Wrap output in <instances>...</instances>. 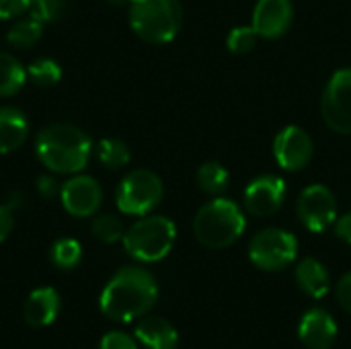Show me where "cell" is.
Wrapping results in <instances>:
<instances>
[{"mask_svg": "<svg viewBox=\"0 0 351 349\" xmlns=\"http://www.w3.org/2000/svg\"><path fill=\"white\" fill-rule=\"evenodd\" d=\"M313 140L308 136L306 130L298 128V125H288L284 128L274 142V156L278 160V165L284 171H302L308 167L311 158H313Z\"/></svg>", "mask_w": 351, "mask_h": 349, "instance_id": "obj_10", "label": "cell"}, {"mask_svg": "<svg viewBox=\"0 0 351 349\" xmlns=\"http://www.w3.org/2000/svg\"><path fill=\"white\" fill-rule=\"evenodd\" d=\"M298 241L284 228H265L249 245V259L263 272H282L296 261Z\"/></svg>", "mask_w": 351, "mask_h": 349, "instance_id": "obj_7", "label": "cell"}, {"mask_svg": "<svg viewBox=\"0 0 351 349\" xmlns=\"http://www.w3.org/2000/svg\"><path fill=\"white\" fill-rule=\"evenodd\" d=\"M12 226H14L12 208L0 204V243H4L8 239V234L12 232Z\"/></svg>", "mask_w": 351, "mask_h": 349, "instance_id": "obj_31", "label": "cell"}, {"mask_svg": "<svg viewBox=\"0 0 351 349\" xmlns=\"http://www.w3.org/2000/svg\"><path fill=\"white\" fill-rule=\"evenodd\" d=\"M136 339L148 349H177L179 333L162 317H142L136 325Z\"/></svg>", "mask_w": 351, "mask_h": 349, "instance_id": "obj_16", "label": "cell"}, {"mask_svg": "<svg viewBox=\"0 0 351 349\" xmlns=\"http://www.w3.org/2000/svg\"><path fill=\"white\" fill-rule=\"evenodd\" d=\"M49 257L58 269H74L82 259V247L76 239H58L51 245Z\"/></svg>", "mask_w": 351, "mask_h": 349, "instance_id": "obj_23", "label": "cell"}, {"mask_svg": "<svg viewBox=\"0 0 351 349\" xmlns=\"http://www.w3.org/2000/svg\"><path fill=\"white\" fill-rule=\"evenodd\" d=\"M60 200L70 216L88 218L99 210L103 202V189L88 175H74L62 185Z\"/></svg>", "mask_w": 351, "mask_h": 349, "instance_id": "obj_11", "label": "cell"}, {"mask_svg": "<svg viewBox=\"0 0 351 349\" xmlns=\"http://www.w3.org/2000/svg\"><path fill=\"white\" fill-rule=\"evenodd\" d=\"M97 158L107 169H121L130 163L132 154L125 142L117 138H103L97 144Z\"/></svg>", "mask_w": 351, "mask_h": 349, "instance_id": "obj_22", "label": "cell"}, {"mask_svg": "<svg viewBox=\"0 0 351 349\" xmlns=\"http://www.w3.org/2000/svg\"><path fill=\"white\" fill-rule=\"evenodd\" d=\"M177 239V226L165 216H142L123 234V249L142 263L165 259Z\"/></svg>", "mask_w": 351, "mask_h": 349, "instance_id": "obj_5", "label": "cell"}, {"mask_svg": "<svg viewBox=\"0 0 351 349\" xmlns=\"http://www.w3.org/2000/svg\"><path fill=\"white\" fill-rule=\"evenodd\" d=\"M60 189H62V185L53 179V177H47V175H43V177H39V181H37V191L43 195V197H53V195H60Z\"/></svg>", "mask_w": 351, "mask_h": 349, "instance_id": "obj_32", "label": "cell"}, {"mask_svg": "<svg viewBox=\"0 0 351 349\" xmlns=\"http://www.w3.org/2000/svg\"><path fill=\"white\" fill-rule=\"evenodd\" d=\"M29 12V0H0V19H14Z\"/></svg>", "mask_w": 351, "mask_h": 349, "instance_id": "obj_29", "label": "cell"}, {"mask_svg": "<svg viewBox=\"0 0 351 349\" xmlns=\"http://www.w3.org/2000/svg\"><path fill=\"white\" fill-rule=\"evenodd\" d=\"M109 4H115V6H125V4H130L132 0H107Z\"/></svg>", "mask_w": 351, "mask_h": 349, "instance_id": "obj_34", "label": "cell"}, {"mask_svg": "<svg viewBox=\"0 0 351 349\" xmlns=\"http://www.w3.org/2000/svg\"><path fill=\"white\" fill-rule=\"evenodd\" d=\"M60 315V294L53 288H37L23 306V317L31 327H49Z\"/></svg>", "mask_w": 351, "mask_h": 349, "instance_id": "obj_15", "label": "cell"}, {"mask_svg": "<svg viewBox=\"0 0 351 349\" xmlns=\"http://www.w3.org/2000/svg\"><path fill=\"white\" fill-rule=\"evenodd\" d=\"M298 337L308 349H331L337 339V325L327 311L313 309L302 317Z\"/></svg>", "mask_w": 351, "mask_h": 349, "instance_id": "obj_14", "label": "cell"}, {"mask_svg": "<svg viewBox=\"0 0 351 349\" xmlns=\"http://www.w3.org/2000/svg\"><path fill=\"white\" fill-rule=\"evenodd\" d=\"M321 113L333 132L343 136L351 134V68H341L329 78L321 101Z\"/></svg>", "mask_w": 351, "mask_h": 349, "instance_id": "obj_8", "label": "cell"}, {"mask_svg": "<svg viewBox=\"0 0 351 349\" xmlns=\"http://www.w3.org/2000/svg\"><path fill=\"white\" fill-rule=\"evenodd\" d=\"M337 300L346 313L351 315V274H346L337 284Z\"/></svg>", "mask_w": 351, "mask_h": 349, "instance_id": "obj_30", "label": "cell"}, {"mask_svg": "<svg viewBox=\"0 0 351 349\" xmlns=\"http://www.w3.org/2000/svg\"><path fill=\"white\" fill-rule=\"evenodd\" d=\"M296 282H298L300 290L315 300L325 298L329 294V288H331V278H329L327 267L313 257H306L298 263Z\"/></svg>", "mask_w": 351, "mask_h": 349, "instance_id": "obj_18", "label": "cell"}, {"mask_svg": "<svg viewBox=\"0 0 351 349\" xmlns=\"http://www.w3.org/2000/svg\"><path fill=\"white\" fill-rule=\"evenodd\" d=\"M130 25L134 33L154 45L169 43L183 25V8L179 0H132Z\"/></svg>", "mask_w": 351, "mask_h": 349, "instance_id": "obj_4", "label": "cell"}, {"mask_svg": "<svg viewBox=\"0 0 351 349\" xmlns=\"http://www.w3.org/2000/svg\"><path fill=\"white\" fill-rule=\"evenodd\" d=\"M41 33H43V23L33 19V16H27V19L16 21L10 27V31L6 35V41L10 45H14V47H19V49H27V47H33L39 41Z\"/></svg>", "mask_w": 351, "mask_h": 349, "instance_id": "obj_21", "label": "cell"}, {"mask_svg": "<svg viewBox=\"0 0 351 349\" xmlns=\"http://www.w3.org/2000/svg\"><path fill=\"white\" fill-rule=\"evenodd\" d=\"M90 230H93V234L99 241H103L107 245L117 243V241H123V234H125L123 222L117 216H113V214H101V216H97L93 220V224H90Z\"/></svg>", "mask_w": 351, "mask_h": 349, "instance_id": "obj_24", "label": "cell"}, {"mask_svg": "<svg viewBox=\"0 0 351 349\" xmlns=\"http://www.w3.org/2000/svg\"><path fill=\"white\" fill-rule=\"evenodd\" d=\"M64 6L66 0H29V16L41 23H51L62 16Z\"/></svg>", "mask_w": 351, "mask_h": 349, "instance_id": "obj_27", "label": "cell"}, {"mask_svg": "<svg viewBox=\"0 0 351 349\" xmlns=\"http://www.w3.org/2000/svg\"><path fill=\"white\" fill-rule=\"evenodd\" d=\"M245 208L257 218H267L276 214L286 200V183L276 175H261L253 179L245 189Z\"/></svg>", "mask_w": 351, "mask_h": 349, "instance_id": "obj_12", "label": "cell"}, {"mask_svg": "<svg viewBox=\"0 0 351 349\" xmlns=\"http://www.w3.org/2000/svg\"><path fill=\"white\" fill-rule=\"evenodd\" d=\"M195 181L202 191H206L210 195H220L222 191H226V187L230 183V175L220 163H204L197 169Z\"/></svg>", "mask_w": 351, "mask_h": 349, "instance_id": "obj_20", "label": "cell"}, {"mask_svg": "<svg viewBox=\"0 0 351 349\" xmlns=\"http://www.w3.org/2000/svg\"><path fill=\"white\" fill-rule=\"evenodd\" d=\"M27 80V68L6 51H0V97H10L23 88Z\"/></svg>", "mask_w": 351, "mask_h": 349, "instance_id": "obj_19", "label": "cell"}, {"mask_svg": "<svg viewBox=\"0 0 351 349\" xmlns=\"http://www.w3.org/2000/svg\"><path fill=\"white\" fill-rule=\"evenodd\" d=\"M90 150V138L72 123H51L35 140V152L41 165L62 175L80 173L88 165Z\"/></svg>", "mask_w": 351, "mask_h": 349, "instance_id": "obj_2", "label": "cell"}, {"mask_svg": "<svg viewBox=\"0 0 351 349\" xmlns=\"http://www.w3.org/2000/svg\"><path fill=\"white\" fill-rule=\"evenodd\" d=\"M294 19L290 0H259L253 10V29L263 39H278L286 35Z\"/></svg>", "mask_w": 351, "mask_h": 349, "instance_id": "obj_13", "label": "cell"}, {"mask_svg": "<svg viewBox=\"0 0 351 349\" xmlns=\"http://www.w3.org/2000/svg\"><path fill=\"white\" fill-rule=\"evenodd\" d=\"M257 39H259V35H257V31L253 29V25H251V27H237V29H232V31L228 33L226 45H228V49H230L232 53L243 56V53L253 51V47L257 45Z\"/></svg>", "mask_w": 351, "mask_h": 349, "instance_id": "obj_26", "label": "cell"}, {"mask_svg": "<svg viewBox=\"0 0 351 349\" xmlns=\"http://www.w3.org/2000/svg\"><path fill=\"white\" fill-rule=\"evenodd\" d=\"M29 136V121L16 107H0V154L23 146Z\"/></svg>", "mask_w": 351, "mask_h": 349, "instance_id": "obj_17", "label": "cell"}, {"mask_svg": "<svg viewBox=\"0 0 351 349\" xmlns=\"http://www.w3.org/2000/svg\"><path fill=\"white\" fill-rule=\"evenodd\" d=\"M247 228L243 210L226 197H216L202 206L193 218V234L208 249H226L237 243Z\"/></svg>", "mask_w": 351, "mask_h": 349, "instance_id": "obj_3", "label": "cell"}, {"mask_svg": "<svg viewBox=\"0 0 351 349\" xmlns=\"http://www.w3.org/2000/svg\"><path fill=\"white\" fill-rule=\"evenodd\" d=\"M99 349H138L136 341L123 331H109L103 335Z\"/></svg>", "mask_w": 351, "mask_h": 349, "instance_id": "obj_28", "label": "cell"}, {"mask_svg": "<svg viewBox=\"0 0 351 349\" xmlns=\"http://www.w3.org/2000/svg\"><path fill=\"white\" fill-rule=\"evenodd\" d=\"M296 212L300 222L311 232H325L337 220V202L329 187L317 183V185H308L298 195Z\"/></svg>", "mask_w": 351, "mask_h": 349, "instance_id": "obj_9", "label": "cell"}, {"mask_svg": "<svg viewBox=\"0 0 351 349\" xmlns=\"http://www.w3.org/2000/svg\"><path fill=\"white\" fill-rule=\"evenodd\" d=\"M335 234H337V239H341L343 243L351 245V212L343 214L341 218L335 220Z\"/></svg>", "mask_w": 351, "mask_h": 349, "instance_id": "obj_33", "label": "cell"}, {"mask_svg": "<svg viewBox=\"0 0 351 349\" xmlns=\"http://www.w3.org/2000/svg\"><path fill=\"white\" fill-rule=\"evenodd\" d=\"M158 298V286L150 272L142 267H121L103 288L99 298L101 313L119 323L142 319Z\"/></svg>", "mask_w": 351, "mask_h": 349, "instance_id": "obj_1", "label": "cell"}, {"mask_svg": "<svg viewBox=\"0 0 351 349\" xmlns=\"http://www.w3.org/2000/svg\"><path fill=\"white\" fill-rule=\"evenodd\" d=\"M162 193V179L154 171L136 169L121 179L115 191V204L121 214L148 216L160 204Z\"/></svg>", "mask_w": 351, "mask_h": 349, "instance_id": "obj_6", "label": "cell"}, {"mask_svg": "<svg viewBox=\"0 0 351 349\" xmlns=\"http://www.w3.org/2000/svg\"><path fill=\"white\" fill-rule=\"evenodd\" d=\"M27 76L37 84V86H51L62 78V68L56 60L49 58H39L27 68Z\"/></svg>", "mask_w": 351, "mask_h": 349, "instance_id": "obj_25", "label": "cell"}]
</instances>
